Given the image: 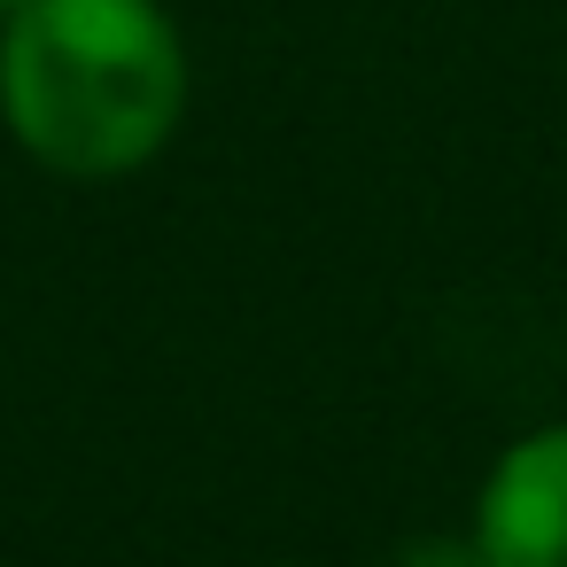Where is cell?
Returning a JSON list of instances; mask_svg holds the SVG:
<instances>
[{"instance_id": "6da1fadb", "label": "cell", "mask_w": 567, "mask_h": 567, "mask_svg": "<svg viewBox=\"0 0 567 567\" xmlns=\"http://www.w3.org/2000/svg\"><path fill=\"white\" fill-rule=\"evenodd\" d=\"M0 117L55 179H125L187 117V48L156 0H24L0 24Z\"/></svg>"}, {"instance_id": "7a4b0ae2", "label": "cell", "mask_w": 567, "mask_h": 567, "mask_svg": "<svg viewBox=\"0 0 567 567\" xmlns=\"http://www.w3.org/2000/svg\"><path fill=\"white\" fill-rule=\"evenodd\" d=\"M489 567H567V420L505 443L474 489V528Z\"/></svg>"}, {"instance_id": "3957f363", "label": "cell", "mask_w": 567, "mask_h": 567, "mask_svg": "<svg viewBox=\"0 0 567 567\" xmlns=\"http://www.w3.org/2000/svg\"><path fill=\"white\" fill-rule=\"evenodd\" d=\"M389 567H489L474 536H412Z\"/></svg>"}, {"instance_id": "277c9868", "label": "cell", "mask_w": 567, "mask_h": 567, "mask_svg": "<svg viewBox=\"0 0 567 567\" xmlns=\"http://www.w3.org/2000/svg\"><path fill=\"white\" fill-rule=\"evenodd\" d=\"M17 9H24V0H0V24H9V17H17Z\"/></svg>"}]
</instances>
